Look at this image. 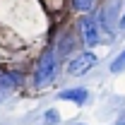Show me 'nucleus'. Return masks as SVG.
Instances as JSON below:
<instances>
[{"instance_id": "obj_5", "label": "nucleus", "mask_w": 125, "mask_h": 125, "mask_svg": "<svg viewBox=\"0 0 125 125\" xmlns=\"http://www.w3.org/2000/svg\"><path fill=\"white\" fill-rule=\"evenodd\" d=\"M27 82V72L22 67H2L0 70V96H7L15 89L24 87Z\"/></svg>"}, {"instance_id": "obj_3", "label": "nucleus", "mask_w": 125, "mask_h": 125, "mask_svg": "<svg viewBox=\"0 0 125 125\" xmlns=\"http://www.w3.org/2000/svg\"><path fill=\"white\" fill-rule=\"evenodd\" d=\"M75 29H77V34H79V43L84 48L92 51L94 46L101 43V27H99L96 12H92V15H79Z\"/></svg>"}, {"instance_id": "obj_11", "label": "nucleus", "mask_w": 125, "mask_h": 125, "mask_svg": "<svg viewBox=\"0 0 125 125\" xmlns=\"http://www.w3.org/2000/svg\"><path fill=\"white\" fill-rule=\"evenodd\" d=\"M72 125H84V123H72Z\"/></svg>"}, {"instance_id": "obj_7", "label": "nucleus", "mask_w": 125, "mask_h": 125, "mask_svg": "<svg viewBox=\"0 0 125 125\" xmlns=\"http://www.w3.org/2000/svg\"><path fill=\"white\" fill-rule=\"evenodd\" d=\"M99 0H67V10H72L75 15H92L96 12Z\"/></svg>"}, {"instance_id": "obj_8", "label": "nucleus", "mask_w": 125, "mask_h": 125, "mask_svg": "<svg viewBox=\"0 0 125 125\" xmlns=\"http://www.w3.org/2000/svg\"><path fill=\"white\" fill-rule=\"evenodd\" d=\"M39 2H41V7L46 10L48 15H53V19L67 7V0H39Z\"/></svg>"}, {"instance_id": "obj_2", "label": "nucleus", "mask_w": 125, "mask_h": 125, "mask_svg": "<svg viewBox=\"0 0 125 125\" xmlns=\"http://www.w3.org/2000/svg\"><path fill=\"white\" fill-rule=\"evenodd\" d=\"M51 46L55 48V53L60 55V60H70L75 53H77V46H79V34L77 29H72V27H53L51 31V41H48Z\"/></svg>"}, {"instance_id": "obj_6", "label": "nucleus", "mask_w": 125, "mask_h": 125, "mask_svg": "<svg viewBox=\"0 0 125 125\" xmlns=\"http://www.w3.org/2000/svg\"><path fill=\"white\" fill-rule=\"evenodd\" d=\"M58 99L60 101H70L75 106H84L89 101V89L87 87H70V89H62L58 92Z\"/></svg>"}, {"instance_id": "obj_10", "label": "nucleus", "mask_w": 125, "mask_h": 125, "mask_svg": "<svg viewBox=\"0 0 125 125\" xmlns=\"http://www.w3.org/2000/svg\"><path fill=\"white\" fill-rule=\"evenodd\" d=\"M43 123H46V125L60 123V111H58V108H48L46 113H43Z\"/></svg>"}, {"instance_id": "obj_9", "label": "nucleus", "mask_w": 125, "mask_h": 125, "mask_svg": "<svg viewBox=\"0 0 125 125\" xmlns=\"http://www.w3.org/2000/svg\"><path fill=\"white\" fill-rule=\"evenodd\" d=\"M108 70L113 72V75H118V72H123V70H125V48L118 53V55H115V58H113V60H111Z\"/></svg>"}, {"instance_id": "obj_4", "label": "nucleus", "mask_w": 125, "mask_h": 125, "mask_svg": "<svg viewBox=\"0 0 125 125\" xmlns=\"http://www.w3.org/2000/svg\"><path fill=\"white\" fill-rule=\"evenodd\" d=\"M96 62H99V58H96L94 51H89V48L77 51L70 60H65V75H70V77H82V75H87V72L92 70Z\"/></svg>"}, {"instance_id": "obj_1", "label": "nucleus", "mask_w": 125, "mask_h": 125, "mask_svg": "<svg viewBox=\"0 0 125 125\" xmlns=\"http://www.w3.org/2000/svg\"><path fill=\"white\" fill-rule=\"evenodd\" d=\"M60 67H62V60L60 55L55 53V48L48 43L41 53H39V58H36V62H34V70H31V87L34 89H46V87H51L55 79H58V75H60Z\"/></svg>"}]
</instances>
